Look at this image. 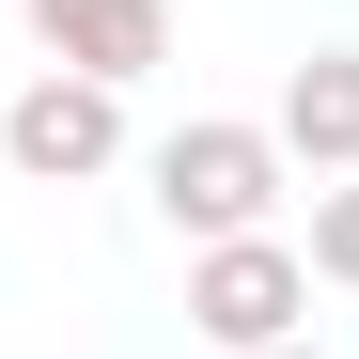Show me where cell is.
Instances as JSON below:
<instances>
[{
    "mask_svg": "<svg viewBox=\"0 0 359 359\" xmlns=\"http://www.w3.org/2000/svg\"><path fill=\"white\" fill-rule=\"evenodd\" d=\"M156 219L188 234V250L266 234V219H281V141H266V126H219V109L172 126V141H156Z\"/></svg>",
    "mask_w": 359,
    "mask_h": 359,
    "instance_id": "6da1fadb",
    "label": "cell"
},
{
    "mask_svg": "<svg viewBox=\"0 0 359 359\" xmlns=\"http://www.w3.org/2000/svg\"><path fill=\"white\" fill-rule=\"evenodd\" d=\"M297 313H313V250H281V234H219V250H188V328H203L219 359L297 344Z\"/></svg>",
    "mask_w": 359,
    "mask_h": 359,
    "instance_id": "7a4b0ae2",
    "label": "cell"
},
{
    "mask_svg": "<svg viewBox=\"0 0 359 359\" xmlns=\"http://www.w3.org/2000/svg\"><path fill=\"white\" fill-rule=\"evenodd\" d=\"M0 156H16L32 188H94V172L126 156V94H109V79H63V63H47V79H32L16 109H0Z\"/></svg>",
    "mask_w": 359,
    "mask_h": 359,
    "instance_id": "3957f363",
    "label": "cell"
},
{
    "mask_svg": "<svg viewBox=\"0 0 359 359\" xmlns=\"http://www.w3.org/2000/svg\"><path fill=\"white\" fill-rule=\"evenodd\" d=\"M16 16H32V47L63 79H109V94L172 63V0H16Z\"/></svg>",
    "mask_w": 359,
    "mask_h": 359,
    "instance_id": "277c9868",
    "label": "cell"
},
{
    "mask_svg": "<svg viewBox=\"0 0 359 359\" xmlns=\"http://www.w3.org/2000/svg\"><path fill=\"white\" fill-rule=\"evenodd\" d=\"M266 141H281V156H313V172H359V47H313V63L281 79Z\"/></svg>",
    "mask_w": 359,
    "mask_h": 359,
    "instance_id": "5b68a950",
    "label": "cell"
},
{
    "mask_svg": "<svg viewBox=\"0 0 359 359\" xmlns=\"http://www.w3.org/2000/svg\"><path fill=\"white\" fill-rule=\"evenodd\" d=\"M313 281L359 297V172H344V188H313Z\"/></svg>",
    "mask_w": 359,
    "mask_h": 359,
    "instance_id": "8992f818",
    "label": "cell"
},
{
    "mask_svg": "<svg viewBox=\"0 0 359 359\" xmlns=\"http://www.w3.org/2000/svg\"><path fill=\"white\" fill-rule=\"evenodd\" d=\"M266 359H313V344H266Z\"/></svg>",
    "mask_w": 359,
    "mask_h": 359,
    "instance_id": "52a82bcc",
    "label": "cell"
}]
</instances>
